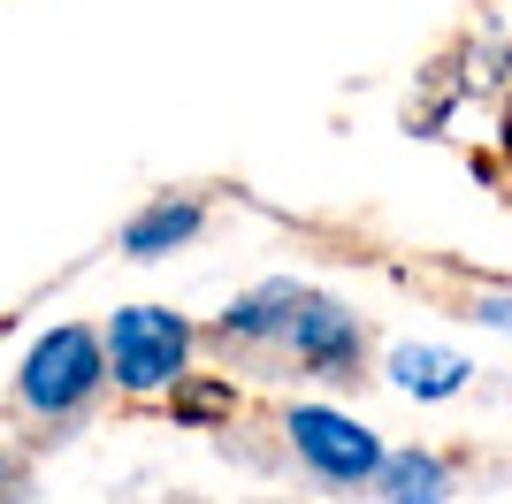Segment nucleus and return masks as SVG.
Here are the masks:
<instances>
[{"mask_svg": "<svg viewBox=\"0 0 512 504\" xmlns=\"http://www.w3.org/2000/svg\"><path fill=\"white\" fill-rule=\"evenodd\" d=\"M199 344H214L230 359H283V367H299L306 382H329V390L367 382V352H375L367 321L321 283H299V275H268L253 291H237L199 329Z\"/></svg>", "mask_w": 512, "mask_h": 504, "instance_id": "f257e3e1", "label": "nucleus"}, {"mask_svg": "<svg viewBox=\"0 0 512 504\" xmlns=\"http://www.w3.org/2000/svg\"><path fill=\"white\" fill-rule=\"evenodd\" d=\"M100 398H107V359H100V329H92V321H54V329L16 359V382H8V405H16L31 428H46V436L92 420Z\"/></svg>", "mask_w": 512, "mask_h": 504, "instance_id": "f03ea898", "label": "nucleus"}, {"mask_svg": "<svg viewBox=\"0 0 512 504\" xmlns=\"http://www.w3.org/2000/svg\"><path fill=\"white\" fill-rule=\"evenodd\" d=\"M100 359H107V390L123 398H161L192 375L199 359V321L161 306V298H138V306H115L100 321Z\"/></svg>", "mask_w": 512, "mask_h": 504, "instance_id": "7ed1b4c3", "label": "nucleus"}, {"mask_svg": "<svg viewBox=\"0 0 512 504\" xmlns=\"http://www.w3.org/2000/svg\"><path fill=\"white\" fill-rule=\"evenodd\" d=\"M283 451L321 489H367V474L383 459V436L329 398H299V405H283Z\"/></svg>", "mask_w": 512, "mask_h": 504, "instance_id": "20e7f679", "label": "nucleus"}, {"mask_svg": "<svg viewBox=\"0 0 512 504\" xmlns=\"http://www.w3.org/2000/svg\"><path fill=\"white\" fill-rule=\"evenodd\" d=\"M207 191H153L146 207L123 214V230H115V252L123 260H169V252L199 245L207 237Z\"/></svg>", "mask_w": 512, "mask_h": 504, "instance_id": "39448f33", "label": "nucleus"}, {"mask_svg": "<svg viewBox=\"0 0 512 504\" xmlns=\"http://www.w3.org/2000/svg\"><path fill=\"white\" fill-rule=\"evenodd\" d=\"M459 474H467V466L451 459V451H436V443H398V451L383 443V459L367 474V497H383V504H451L459 497Z\"/></svg>", "mask_w": 512, "mask_h": 504, "instance_id": "423d86ee", "label": "nucleus"}, {"mask_svg": "<svg viewBox=\"0 0 512 504\" xmlns=\"http://www.w3.org/2000/svg\"><path fill=\"white\" fill-rule=\"evenodd\" d=\"M375 375H383L398 398H413V405H451V398L474 390L482 367H474L467 352H451V344H390Z\"/></svg>", "mask_w": 512, "mask_h": 504, "instance_id": "0eeeda50", "label": "nucleus"}, {"mask_svg": "<svg viewBox=\"0 0 512 504\" xmlns=\"http://www.w3.org/2000/svg\"><path fill=\"white\" fill-rule=\"evenodd\" d=\"M161 405L176 413V428H222V420H237V382L230 375H184L176 390H161Z\"/></svg>", "mask_w": 512, "mask_h": 504, "instance_id": "6e6552de", "label": "nucleus"}, {"mask_svg": "<svg viewBox=\"0 0 512 504\" xmlns=\"http://www.w3.org/2000/svg\"><path fill=\"white\" fill-rule=\"evenodd\" d=\"M16 482V451H8V443H0V489Z\"/></svg>", "mask_w": 512, "mask_h": 504, "instance_id": "1a4fd4ad", "label": "nucleus"}]
</instances>
